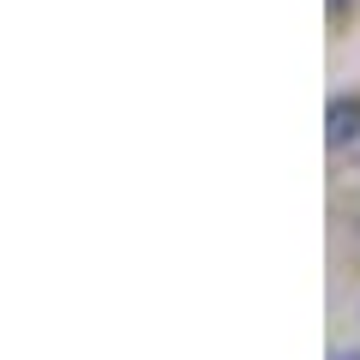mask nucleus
Wrapping results in <instances>:
<instances>
[{
  "label": "nucleus",
  "instance_id": "obj_2",
  "mask_svg": "<svg viewBox=\"0 0 360 360\" xmlns=\"http://www.w3.org/2000/svg\"><path fill=\"white\" fill-rule=\"evenodd\" d=\"M330 360H360V348H330Z\"/></svg>",
  "mask_w": 360,
  "mask_h": 360
},
{
  "label": "nucleus",
  "instance_id": "obj_1",
  "mask_svg": "<svg viewBox=\"0 0 360 360\" xmlns=\"http://www.w3.org/2000/svg\"><path fill=\"white\" fill-rule=\"evenodd\" d=\"M354 132H360V103H336L330 108V144L354 139Z\"/></svg>",
  "mask_w": 360,
  "mask_h": 360
}]
</instances>
